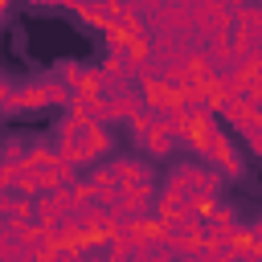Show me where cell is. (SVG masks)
Masks as SVG:
<instances>
[{"label": "cell", "instance_id": "4", "mask_svg": "<svg viewBox=\"0 0 262 262\" xmlns=\"http://www.w3.org/2000/svg\"><path fill=\"white\" fill-rule=\"evenodd\" d=\"M201 221H205V237H221V242H233V237L246 229V225L237 221V213H233L229 205H221V201H217V205H209Z\"/></svg>", "mask_w": 262, "mask_h": 262}, {"label": "cell", "instance_id": "10", "mask_svg": "<svg viewBox=\"0 0 262 262\" xmlns=\"http://www.w3.org/2000/svg\"><path fill=\"white\" fill-rule=\"evenodd\" d=\"M29 147H33V143H25V139H16V135H12V139L4 143V160H0V164H20V160L29 156Z\"/></svg>", "mask_w": 262, "mask_h": 262}, {"label": "cell", "instance_id": "13", "mask_svg": "<svg viewBox=\"0 0 262 262\" xmlns=\"http://www.w3.org/2000/svg\"><path fill=\"white\" fill-rule=\"evenodd\" d=\"M225 4H229V8L237 12V8H242V4H250V0H225Z\"/></svg>", "mask_w": 262, "mask_h": 262}, {"label": "cell", "instance_id": "12", "mask_svg": "<svg viewBox=\"0 0 262 262\" xmlns=\"http://www.w3.org/2000/svg\"><path fill=\"white\" fill-rule=\"evenodd\" d=\"M246 237H250V246H254V254H262V217H258L254 225H246Z\"/></svg>", "mask_w": 262, "mask_h": 262}, {"label": "cell", "instance_id": "6", "mask_svg": "<svg viewBox=\"0 0 262 262\" xmlns=\"http://www.w3.org/2000/svg\"><path fill=\"white\" fill-rule=\"evenodd\" d=\"M233 29L246 33V37H254V41H262V0L242 4V8L233 12Z\"/></svg>", "mask_w": 262, "mask_h": 262}, {"label": "cell", "instance_id": "14", "mask_svg": "<svg viewBox=\"0 0 262 262\" xmlns=\"http://www.w3.org/2000/svg\"><path fill=\"white\" fill-rule=\"evenodd\" d=\"M4 4H8V0H4ZM41 4H66V0H41Z\"/></svg>", "mask_w": 262, "mask_h": 262}, {"label": "cell", "instance_id": "1", "mask_svg": "<svg viewBox=\"0 0 262 262\" xmlns=\"http://www.w3.org/2000/svg\"><path fill=\"white\" fill-rule=\"evenodd\" d=\"M201 176H205V168H201V164H176V168L168 172L164 188H160V201H168V205H180V201H196Z\"/></svg>", "mask_w": 262, "mask_h": 262}, {"label": "cell", "instance_id": "7", "mask_svg": "<svg viewBox=\"0 0 262 262\" xmlns=\"http://www.w3.org/2000/svg\"><path fill=\"white\" fill-rule=\"evenodd\" d=\"M115 176H119L123 188H131V184L151 180V168H147L143 160H135V156H123V160H115Z\"/></svg>", "mask_w": 262, "mask_h": 262}, {"label": "cell", "instance_id": "3", "mask_svg": "<svg viewBox=\"0 0 262 262\" xmlns=\"http://www.w3.org/2000/svg\"><path fill=\"white\" fill-rule=\"evenodd\" d=\"M201 160H205V164H217V168H221L225 176H233V180H237V176L246 172V164H242V156L233 151V143H229V135H225L221 127H217V135L209 139V147L201 151Z\"/></svg>", "mask_w": 262, "mask_h": 262}, {"label": "cell", "instance_id": "5", "mask_svg": "<svg viewBox=\"0 0 262 262\" xmlns=\"http://www.w3.org/2000/svg\"><path fill=\"white\" fill-rule=\"evenodd\" d=\"M176 143H180V139H176V131H172L164 119H156L143 135H135V147H139V151H147V156H156V160H160V156H168Z\"/></svg>", "mask_w": 262, "mask_h": 262}, {"label": "cell", "instance_id": "2", "mask_svg": "<svg viewBox=\"0 0 262 262\" xmlns=\"http://www.w3.org/2000/svg\"><path fill=\"white\" fill-rule=\"evenodd\" d=\"M156 205H160V192H156L151 180H143V184L123 188V196H119L115 209H119L123 217H131V221H143V217H156Z\"/></svg>", "mask_w": 262, "mask_h": 262}, {"label": "cell", "instance_id": "9", "mask_svg": "<svg viewBox=\"0 0 262 262\" xmlns=\"http://www.w3.org/2000/svg\"><path fill=\"white\" fill-rule=\"evenodd\" d=\"M61 217H66V209H61V196H57V192H41V196H37V225L53 229Z\"/></svg>", "mask_w": 262, "mask_h": 262}, {"label": "cell", "instance_id": "8", "mask_svg": "<svg viewBox=\"0 0 262 262\" xmlns=\"http://www.w3.org/2000/svg\"><path fill=\"white\" fill-rule=\"evenodd\" d=\"M221 184H225V172H221V168H205V176H201V188H196V201H201V209L217 205V196H221Z\"/></svg>", "mask_w": 262, "mask_h": 262}, {"label": "cell", "instance_id": "11", "mask_svg": "<svg viewBox=\"0 0 262 262\" xmlns=\"http://www.w3.org/2000/svg\"><path fill=\"white\" fill-rule=\"evenodd\" d=\"M242 139H246V147H250L254 156H262V123H250V127L242 131Z\"/></svg>", "mask_w": 262, "mask_h": 262}]
</instances>
